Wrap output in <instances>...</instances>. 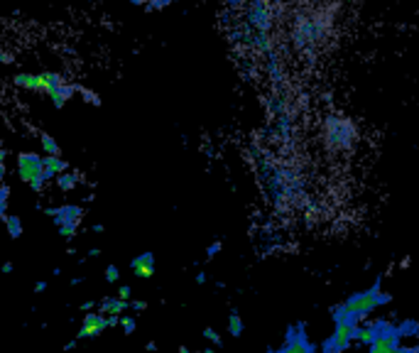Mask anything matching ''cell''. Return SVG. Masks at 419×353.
Here are the masks:
<instances>
[{
    "label": "cell",
    "mask_w": 419,
    "mask_h": 353,
    "mask_svg": "<svg viewBox=\"0 0 419 353\" xmlns=\"http://www.w3.org/2000/svg\"><path fill=\"white\" fill-rule=\"evenodd\" d=\"M331 32V20L329 15L324 13H309V15H299L295 25V44L302 52H314L319 44L327 42Z\"/></svg>",
    "instance_id": "1"
},
{
    "label": "cell",
    "mask_w": 419,
    "mask_h": 353,
    "mask_svg": "<svg viewBox=\"0 0 419 353\" xmlns=\"http://www.w3.org/2000/svg\"><path fill=\"white\" fill-rule=\"evenodd\" d=\"M383 302H388V295L380 292V280H378L371 290L358 292V295H353L349 302L336 307L334 317H336V322H341V319H353V322H358V319L368 317V314H371L378 305H383Z\"/></svg>",
    "instance_id": "2"
},
{
    "label": "cell",
    "mask_w": 419,
    "mask_h": 353,
    "mask_svg": "<svg viewBox=\"0 0 419 353\" xmlns=\"http://www.w3.org/2000/svg\"><path fill=\"white\" fill-rule=\"evenodd\" d=\"M324 137L331 150H351L358 140V130L344 115H329L324 120Z\"/></svg>",
    "instance_id": "3"
},
{
    "label": "cell",
    "mask_w": 419,
    "mask_h": 353,
    "mask_svg": "<svg viewBox=\"0 0 419 353\" xmlns=\"http://www.w3.org/2000/svg\"><path fill=\"white\" fill-rule=\"evenodd\" d=\"M18 174L25 184H30L32 191H42L44 186V157L35 152H20L18 154Z\"/></svg>",
    "instance_id": "4"
},
{
    "label": "cell",
    "mask_w": 419,
    "mask_h": 353,
    "mask_svg": "<svg viewBox=\"0 0 419 353\" xmlns=\"http://www.w3.org/2000/svg\"><path fill=\"white\" fill-rule=\"evenodd\" d=\"M353 339H356V322L353 319H341V322H336V331L331 336L329 346L334 351H346L353 344Z\"/></svg>",
    "instance_id": "5"
},
{
    "label": "cell",
    "mask_w": 419,
    "mask_h": 353,
    "mask_svg": "<svg viewBox=\"0 0 419 353\" xmlns=\"http://www.w3.org/2000/svg\"><path fill=\"white\" fill-rule=\"evenodd\" d=\"M106 329H108V317H106V314L91 312V314H86V317H84V324H81L79 334H76V341H81V339H93V336L103 334Z\"/></svg>",
    "instance_id": "6"
},
{
    "label": "cell",
    "mask_w": 419,
    "mask_h": 353,
    "mask_svg": "<svg viewBox=\"0 0 419 353\" xmlns=\"http://www.w3.org/2000/svg\"><path fill=\"white\" fill-rule=\"evenodd\" d=\"M44 214H49L57 226H79L81 216H84V209L69 204V206H59V209H44Z\"/></svg>",
    "instance_id": "7"
},
{
    "label": "cell",
    "mask_w": 419,
    "mask_h": 353,
    "mask_svg": "<svg viewBox=\"0 0 419 353\" xmlns=\"http://www.w3.org/2000/svg\"><path fill=\"white\" fill-rule=\"evenodd\" d=\"M130 268H132V273H135L137 278H142V280L152 278V275H154V255H152V253H142V255H137L135 260L130 263Z\"/></svg>",
    "instance_id": "8"
},
{
    "label": "cell",
    "mask_w": 419,
    "mask_h": 353,
    "mask_svg": "<svg viewBox=\"0 0 419 353\" xmlns=\"http://www.w3.org/2000/svg\"><path fill=\"white\" fill-rule=\"evenodd\" d=\"M66 167H69V164H66L62 157L47 154V157H44V179H57L59 174L66 172Z\"/></svg>",
    "instance_id": "9"
},
{
    "label": "cell",
    "mask_w": 419,
    "mask_h": 353,
    "mask_svg": "<svg viewBox=\"0 0 419 353\" xmlns=\"http://www.w3.org/2000/svg\"><path fill=\"white\" fill-rule=\"evenodd\" d=\"M280 353H314L312 346L307 344V339L302 334H295V329H290V339H287V346Z\"/></svg>",
    "instance_id": "10"
},
{
    "label": "cell",
    "mask_w": 419,
    "mask_h": 353,
    "mask_svg": "<svg viewBox=\"0 0 419 353\" xmlns=\"http://www.w3.org/2000/svg\"><path fill=\"white\" fill-rule=\"evenodd\" d=\"M125 307H128V302H123V300H106L101 305V314H106V317H120V314L125 312Z\"/></svg>",
    "instance_id": "11"
},
{
    "label": "cell",
    "mask_w": 419,
    "mask_h": 353,
    "mask_svg": "<svg viewBox=\"0 0 419 353\" xmlns=\"http://www.w3.org/2000/svg\"><path fill=\"white\" fill-rule=\"evenodd\" d=\"M81 181V174L79 172H64V174H59L57 176V184H59V189H64V191H69V189H74L76 184Z\"/></svg>",
    "instance_id": "12"
},
{
    "label": "cell",
    "mask_w": 419,
    "mask_h": 353,
    "mask_svg": "<svg viewBox=\"0 0 419 353\" xmlns=\"http://www.w3.org/2000/svg\"><path fill=\"white\" fill-rule=\"evenodd\" d=\"M378 339V331L373 327H366V329H356V341H361V344L366 346H373V341Z\"/></svg>",
    "instance_id": "13"
},
{
    "label": "cell",
    "mask_w": 419,
    "mask_h": 353,
    "mask_svg": "<svg viewBox=\"0 0 419 353\" xmlns=\"http://www.w3.org/2000/svg\"><path fill=\"white\" fill-rule=\"evenodd\" d=\"M5 223H8V233H10V238H20L22 236V221L20 216H5Z\"/></svg>",
    "instance_id": "14"
},
{
    "label": "cell",
    "mask_w": 419,
    "mask_h": 353,
    "mask_svg": "<svg viewBox=\"0 0 419 353\" xmlns=\"http://www.w3.org/2000/svg\"><path fill=\"white\" fill-rule=\"evenodd\" d=\"M40 140H42L44 152H47V154H54V157H59V145H57V140H54L52 135H47V132H42Z\"/></svg>",
    "instance_id": "15"
},
{
    "label": "cell",
    "mask_w": 419,
    "mask_h": 353,
    "mask_svg": "<svg viewBox=\"0 0 419 353\" xmlns=\"http://www.w3.org/2000/svg\"><path fill=\"white\" fill-rule=\"evenodd\" d=\"M228 334H233V336H240L243 334V319L235 312L228 317Z\"/></svg>",
    "instance_id": "16"
},
{
    "label": "cell",
    "mask_w": 419,
    "mask_h": 353,
    "mask_svg": "<svg viewBox=\"0 0 419 353\" xmlns=\"http://www.w3.org/2000/svg\"><path fill=\"white\" fill-rule=\"evenodd\" d=\"M8 199H10V186L3 184L0 186V214H3V218L8 216Z\"/></svg>",
    "instance_id": "17"
},
{
    "label": "cell",
    "mask_w": 419,
    "mask_h": 353,
    "mask_svg": "<svg viewBox=\"0 0 419 353\" xmlns=\"http://www.w3.org/2000/svg\"><path fill=\"white\" fill-rule=\"evenodd\" d=\"M174 0H150V3L145 5L147 10H162V8H167V5H172Z\"/></svg>",
    "instance_id": "18"
},
{
    "label": "cell",
    "mask_w": 419,
    "mask_h": 353,
    "mask_svg": "<svg viewBox=\"0 0 419 353\" xmlns=\"http://www.w3.org/2000/svg\"><path fill=\"white\" fill-rule=\"evenodd\" d=\"M118 278H120V270L115 268V265H108V268H106V280H108V283H118Z\"/></svg>",
    "instance_id": "19"
},
{
    "label": "cell",
    "mask_w": 419,
    "mask_h": 353,
    "mask_svg": "<svg viewBox=\"0 0 419 353\" xmlns=\"http://www.w3.org/2000/svg\"><path fill=\"white\" fill-rule=\"evenodd\" d=\"M120 327H123L125 334H132V329H135V319H132V317H123V319H120Z\"/></svg>",
    "instance_id": "20"
},
{
    "label": "cell",
    "mask_w": 419,
    "mask_h": 353,
    "mask_svg": "<svg viewBox=\"0 0 419 353\" xmlns=\"http://www.w3.org/2000/svg\"><path fill=\"white\" fill-rule=\"evenodd\" d=\"M76 233V226H59V236H64V238H74Z\"/></svg>",
    "instance_id": "21"
},
{
    "label": "cell",
    "mask_w": 419,
    "mask_h": 353,
    "mask_svg": "<svg viewBox=\"0 0 419 353\" xmlns=\"http://www.w3.org/2000/svg\"><path fill=\"white\" fill-rule=\"evenodd\" d=\"M130 295H132V290H130L128 285H123L118 290V300H123V302H130Z\"/></svg>",
    "instance_id": "22"
},
{
    "label": "cell",
    "mask_w": 419,
    "mask_h": 353,
    "mask_svg": "<svg viewBox=\"0 0 419 353\" xmlns=\"http://www.w3.org/2000/svg\"><path fill=\"white\" fill-rule=\"evenodd\" d=\"M203 336H206L208 341H213V344H216V346H221V336H218L213 329H206V331H203Z\"/></svg>",
    "instance_id": "23"
},
{
    "label": "cell",
    "mask_w": 419,
    "mask_h": 353,
    "mask_svg": "<svg viewBox=\"0 0 419 353\" xmlns=\"http://www.w3.org/2000/svg\"><path fill=\"white\" fill-rule=\"evenodd\" d=\"M79 93H84V96H86V101H88V103H101V101H98V96H96V93H91V91H86V88H81V86H79Z\"/></svg>",
    "instance_id": "24"
},
{
    "label": "cell",
    "mask_w": 419,
    "mask_h": 353,
    "mask_svg": "<svg viewBox=\"0 0 419 353\" xmlns=\"http://www.w3.org/2000/svg\"><path fill=\"white\" fill-rule=\"evenodd\" d=\"M218 251H221V243H218V241H216V243H211V246H208V258H213Z\"/></svg>",
    "instance_id": "25"
},
{
    "label": "cell",
    "mask_w": 419,
    "mask_h": 353,
    "mask_svg": "<svg viewBox=\"0 0 419 353\" xmlns=\"http://www.w3.org/2000/svg\"><path fill=\"white\" fill-rule=\"evenodd\" d=\"M132 309H135V312H145L147 302H132Z\"/></svg>",
    "instance_id": "26"
},
{
    "label": "cell",
    "mask_w": 419,
    "mask_h": 353,
    "mask_svg": "<svg viewBox=\"0 0 419 353\" xmlns=\"http://www.w3.org/2000/svg\"><path fill=\"white\" fill-rule=\"evenodd\" d=\"M120 317H108V327H118Z\"/></svg>",
    "instance_id": "27"
},
{
    "label": "cell",
    "mask_w": 419,
    "mask_h": 353,
    "mask_svg": "<svg viewBox=\"0 0 419 353\" xmlns=\"http://www.w3.org/2000/svg\"><path fill=\"white\" fill-rule=\"evenodd\" d=\"M44 290H47V283H37V285H35V292H37V295H40V292H44Z\"/></svg>",
    "instance_id": "28"
},
{
    "label": "cell",
    "mask_w": 419,
    "mask_h": 353,
    "mask_svg": "<svg viewBox=\"0 0 419 353\" xmlns=\"http://www.w3.org/2000/svg\"><path fill=\"white\" fill-rule=\"evenodd\" d=\"M81 309H84V312H91V309H93V302H86V305L81 307Z\"/></svg>",
    "instance_id": "29"
},
{
    "label": "cell",
    "mask_w": 419,
    "mask_h": 353,
    "mask_svg": "<svg viewBox=\"0 0 419 353\" xmlns=\"http://www.w3.org/2000/svg\"><path fill=\"white\" fill-rule=\"evenodd\" d=\"M130 3H135V5H147L150 0H130Z\"/></svg>",
    "instance_id": "30"
},
{
    "label": "cell",
    "mask_w": 419,
    "mask_h": 353,
    "mask_svg": "<svg viewBox=\"0 0 419 353\" xmlns=\"http://www.w3.org/2000/svg\"><path fill=\"white\" fill-rule=\"evenodd\" d=\"M201 353H213V351H211V349H206V351H201Z\"/></svg>",
    "instance_id": "31"
},
{
    "label": "cell",
    "mask_w": 419,
    "mask_h": 353,
    "mask_svg": "<svg viewBox=\"0 0 419 353\" xmlns=\"http://www.w3.org/2000/svg\"><path fill=\"white\" fill-rule=\"evenodd\" d=\"M267 3H277V0H267Z\"/></svg>",
    "instance_id": "32"
},
{
    "label": "cell",
    "mask_w": 419,
    "mask_h": 353,
    "mask_svg": "<svg viewBox=\"0 0 419 353\" xmlns=\"http://www.w3.org/2000/svg\"><path fill=\"white\" fill-rule=\"evenodd\" d=\"M277 353H280V351H277Z\"/></svg>",
    "instance_id": "33"
}]
</instances>
